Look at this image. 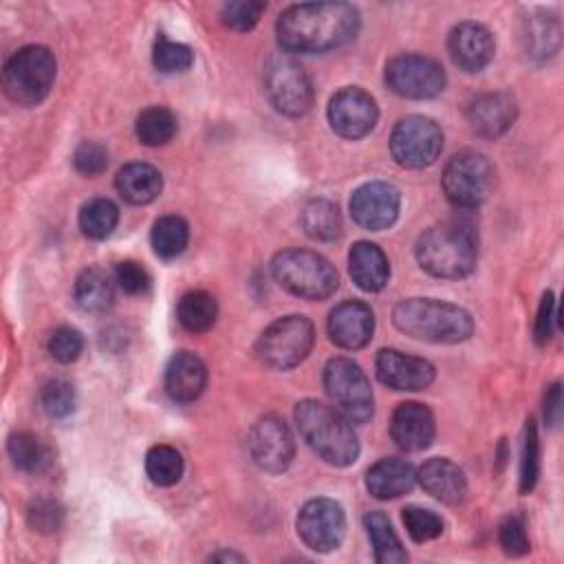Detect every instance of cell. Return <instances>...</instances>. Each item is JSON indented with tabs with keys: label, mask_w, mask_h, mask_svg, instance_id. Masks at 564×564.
<instances>
[{
	"label": "cell",
	"mask_w": 564,
	"mask_h": 564,
	"mask_svg": "<svg viewBox=\"0 0 564 564\" xmlns=\"http://www.w3.org/2000/svg\"><path fill=\"white\" fill-rule=\"evenodd\" d=\"M359 31V11L348 2H302L278 18V42L289 53H326Z\"/></svg>",
	"instance_id": "6da1fadb"
},
{
	"label": "cell",
	"mask_w": 564,
	"mask_h": 564,
	"mask_svg": "<svg viewBox=\"0 0 564 564\" xmlns=\"http://www.w3.org/2000/svg\"><path fill=\"white\" fill-rule=\"evenodd\" d=\"M478 238L471 225L445 220L425 229L416 240V260L423 271L443 280H458L474 271Z\"/></svg>",
	"instance_id": "7a4b0ae2"
},
{
	"label": "cell",
	"mask_w": 564,
	"mask_h": 564,
	"mask_svg": "<svg viewBox=\"0 0 564 564\" xmlns=\"http://www.w3.org/2000/svg\"><path fill=\"white\" fill-rule=\"evenodd\" d=\"M392 324L414 337L430 344H458L474 333L471 315L449 302L412 297L392 308Z\"/></svg>",
	"instance_id": "3957f363"
},
{
	"label": "cell",
	"mask_w": 564,
	"mask_h": 564,
	"mask_svg": "<svg viewBox=\"0 0 564 564\" xmlns=\"http://www.w3.org/2000/svg\"><path fill=\"white\" fill-rule=\"evenodd\" d=\"M295 423L306 445L328 465L348 467L359 456V441L350 421L330 405L304 399L295 405Z\"/></svg>",
	"instance_id": "277c9868"
},
{
	"label": "cell",
	"mask_w": 564,
	"mask_h": 564,
	"mask_svg": "<svg viewBox=\"0 0 564 564\" xmlns=\"http://www.w3.org/2000/svg\"><path fill=\"white\" fill-rule=\"evenodd\" d=\"M271 275L284 291L304 300H326L339 284L335 267L311 249H284L275 253Z\"/></svg>",
	"instance_id": "5b68a950"
},
{
	"label": "cell",
	"mask_w": 564,
	"mask_h": 564,
	"mask_svg": "<svg viewBox=\"0 0 564 564\" xmlns=\"http://www.w3.org/2000/svg\"><path fill=\"white\" fill-rule=\"evenodd\" d=\"M55 70V55L46 46H24L15 51L4 64V93L18 106H37L53 88Z\"/></svg>",
	"instance_id": "8992f818"
},
{
	"label": "cell",
	"mask_w": 564,
	"mask_h": 564,
	"mask_svg": "<svg viewBox=\"0 0 564 564\" xmlns=\"http://www.w3.org/2000/svg\"><path fill=\"white\" fill-rule=\"evenodd\" d=\"M315 341V328L304 315H286L271 322L256 341L258 359L273 370H289L306 359Z\"/></svg>",
	"instance_id": "52a82bcc"
},
{
	"label": "cell",
	"mask_w": 564,
	"mask_h": 564,
	"mask_svg": "<svg viewBox=\"0 0 564 564\" xmlns=\"http://www.w3.org/2000/svg\"><path fill=\"white\" fill-rule=\"evenodd\" d=\"M322 381L335 410L350 423H366L372 416V388L359 364L346 357H335L324 366Z\"/></svg>",
	"instance_id": "ba28073f"
},
{
	"label": "cell",
	"mask_w": 564,
	"mask_h": 564,
	"mask_svg": "<svg viewBox=\"0 0 564 564\" xmlns=\"http://www.w3.org/2000/svg\"><path fill=\"white\" fill-rule=\"evenodd\" d=\"M494 187V165L480 152H458L443 170V192L458 209H476Z\"/></svg>",
	"instance_id": "9c48e42d"
},
{
	"label": "cell",
	"mask_w": 564,
	"mask_h": 564,
	"mask_svg": "<svg viewBox=\"0 0 564 564\" xmlns=\"http://www.w3.org/2000/svg\"><path fill=\"white\" fill-rule=\"evenodd\" d=\"M264 93L271 106L286 117H302L313 104L311 79L289 53L269 57L264 66Z\"/></svg>",
	"instance_id": "30bf717a"
},
{
	"label": "cell",
	"mask_w": 564,
	"mask_h": 564,
	"mask_svg": "<svg viewBox=\"0 0 564 564\" xmlns=\"http://www.w3.org/2000/svg\"><path fill=\"white\" fill-rule=\"evenodd\" d=\"M443 150L438 123L423 115L403 117L390 134V154L401 167L419 170L432 165Z\"/></svg>",
	"instance_id": "8fae6325"
},
{
	"label": "cell",
	"mask_w": 564,
	"mask_h": 564,
	"mask_svg": "<svg viewBox=\"0 0 564 564\" xmlns=\"http://www.w3.org/2000/svg\"><path fill=\"white\" fill-rule=\"evenodd\" d=\"M386 84L399 97L432 99L445 88V70L427 55L405 53L388 62Z\"/></svg>",
	"instance_id": "7c38bea8"
},
{
	"label": "cell",
	"mask_w": 564,
	"mask_h": 564,
	"mask_svg": "<svg viewBox=\"0 0 564 564\" xmlns=\"http://www.w3.org/2000/svg\"><path fill=\"white\" fill-rule=\"evenodd\" d=\"M297 535L300 540L317 551H335L346 533V516L339 502L330 498H313L297 513Z\"/></svg>",
	"instance_id": "4fadbf2b"
},
{
	"label": "cell",
	"mask_w": 564,
	"mask_h": 564,
	"mask_svg": "<svg viewBox=\"0 0 564 564\" xmlns=\"http://www.w3.org/2000/svg\"><path fill=\"white\" fill-rule=\"evenodd\" d=\"M247 447L253 463L269 474H282L295 456L293 434L289 425L275 414H267L253 423L249 430Z\"/></svg>",
	"instance_id": "5bb4252c"
},
{
	"label": "cell",
	"mask_w": 564,
	"mask_h": 564,
	"mask_svg": "<svg viewBox=\"0 0 564 564\" xmlns=\"http://www.w3.org/2000/svg\"><path fill=\"white\" fill-rule=\"evenodd\" d=\"M379 117L377 101L370 93L357 86L337 90L328 101V123L344 139L366 137Z\"/></svg>",
	"instance_id": "9a60e30c"
},
{
	"label": "cell",
	"mask_w": 564,
	"mask_h": 564,
	"mask_svg": "<svg viewBox=\"0 0 564 564\" xmlns=\"http://www.w3.org/2000/svg\"><path fill=\"white\" fill-rule=\"evenodd\" d=\"M399 207V189L383 181H370L357 187L350 196V216L359 227L368 231L388 229L397 220Z\"/></svg>",
	"instance_id": "2e32d148"
},
{
	"label": "cell",
	"mask_w": 564,
	"mask_h": 564,
	"mask_svg": "<svg viewBox=\"0 0 564 564\" xmlns=\"http://www.w3.org/2000/svg\"><path fill=\"white\" fill-rule=\"evenodd\" d=\"M375 368L383 386L392 390H408V392L425 390L436 375L434 366L427 359L405 355L394 348L379 350L375 359Z\"/></svg>",
	"instance_id": "e0dca14e"
},
{
	"label": "cell",
	"mask_w": 564,
	"mask_h": 564,
	"mask_svg": "<svg viewBox=\"0 0 564 564\" xmlns=\"http://www.w3.org/2000/svg\"><path fill=\"white\" fill-rule=\"evenodd\" d=\"M452 62L465 73H478L494 59V35L478 22H460L447 37Z\"/></svg>",
	"instance_id": "ac0fdd59"
},
{
	"label": "cell",
	"mask_w": 564,
	"mask_h": 564,
	"mask_svg": "<svg viewBox=\"0 0 564 564\" xmlns=\"http://www.w3.org/2000/svg\"><path fill=\"white\" fill-rule=\"evenodd\" d=\"M375 313L359 300L337 304L328 315V335L333 344L346 350H359L372 339Z\"/></svg>",
	"instance_id": "d6986e66"
},
{
	"label": "cell",
	"mask_w": 564,
	"mask_h": 564,
	"mask_svg": "<svg viewBox=\"0 0 564 564\" xmlns=\"http://www.w3.org/2000/svg\"><path fill=\"white\" fill-rule=\"evenodd\" d=\"M434 414L416 401L399 403L390 419V436L403 452H421L434 441Z\"/></svg>",
	"instance_id": "ffe728a7"
},
{
	"label": "cell",
	"mask_w": 564,
	"mask_h": 564,
	"mask_svg": "<svg viewBox=\"0 0 564 564\" xmlns=\"http://www.w3.org/2000/svg\"><path fill=\"white\" fill-rule=\"evenodd\" d=\"M516 101L507 93L476 95L467 106V121L471 130L485 139L502 137L516 121Z\"/></svg>",
	"instance_id": "44dd1931"
},
{
	"label": "cell",
	"mask_w": 564,
	"mask_h": 564,
	"mask_svg": "<svg viewBox=\"0 0 564 564\" xmlns=\"http://www.w3.org/2000/svg\"><path fill=\"white\" fill-rule=\"evenodd\" d=\"M163 386H165V392L170 394V399L176 403L196 401L207 386L205 361L189 350L174 352L165 366Z\"/></svg>",
	"instance_id": "7402d4cb"
},
{
	"label": "cell",
	"mask_w": 564,
	"mask_h": 564,
	"mask_svg": "<svg viewBox=\"0 0 564 564\" xmlns=\"http://www.w3.org/2000/svg\"><path fill=\"white\" fill-rule=\"evenodd\" d=\"M419 485L445 505H460L467 496V478L449 458H430L416 471Z\"/></svg>",
	"instance_id": "603a6c76"
},
{
	"label": "cell",
	"mask_w": 564,
	"mask_h": 564,
	"mask_svg": "<svg viewBox=\"0 0 564 564\" xmlns=\"http://www.w3.org/2000/svg\"><path fill=\"white\" fill-rule=\"evenodd\" d=\"M348 273L361 291L377 293L388 284L390 264L386 253L375 242L359 240L348 253Z\"/></svg>",
	"instance_id": "cb8c5ba5"
},
{
	"label": "cell",
	"mask_w": 564,
	"mask_h": 564,
	"mask_svg": "<svg viewBox=\"0 0 564 564\" xmlns=\"http://www.w3.org/2000/svg\"><path fill=\"white\" fill-rule=\"evenodd\" d=\"M416 482L414 467L403 458H381L366 471V489L379 500L408 494Z\"/></svg>",
	"instance_id": "d4e9b609"
},
{
	"label": "cell",
	"mask_w": 564,
	"mask_h": 564,
	"mask_svg": "<svg viewBox=\"0 0 564 564\" xmlns=\"http://www.w3.org/2000/svg\"><path fill=\"white\" fill-rule=\"evenodd\" d=\"M115 187L126 203L148 205L161 194L163 178L161 172L150 163H128L117 172Z\"/></svg>",
	"instance_id": "484cf974"
},
{
	"label": "cell",
	"mask_w": 564,
	"mask_h": 564,
	"mask_svg": "<svg viewBox=\"0 0 564 564\" xmlns=\"http://www.w3.org/2000/svg\"><path fill=\"white\" fill-rule=\"evenodd\" d=\"M115 273H108L101 267H90L77 275L73 297L82 311L104 313L115 302Z\"/></svg>",
	"instance_id": "4316f807"
},
{
	"label": "cell",
	"mask_w": 564,
	"mask_h": 564,
	"mask_svg": "<svg viewBox=\"0 0 564 564\" xmlns=\"http://www.w3.org/2000/svg\"><path fill=\"white\" fill-rule=\"evenodd\" d=\"M300 223H302V229L308 238L313 240H322V242H328V240H335L341 236V229H344V223H341V214L337 209L335 203L326 200V198H313L308 200L304 207H302V214H300Z\"/></svg>",
	"instance_id": "83f0119b"
},
{
	"label": "cell",
	"mask_w": 564,
	"mask_h": 564,
	"mask_svg": "<svg viewBox=\"0 0 564 564\" xmlns=\"http://www.w3.org/2000/svg\"><path fill=\"white\" fill-rule=\"evenodd\" d=\"M364 527H366V533L370 538L375 560L379 564H399V562L408 560V553H405V549H403L399 535L394 533L386 513H381V511L366 513L364 516Z\"/></svg>",
	"instance_id": "f1b7e54d"
},
{
	"label": "cell",
	"mask_w": 564,
	"mask_h": 564,
	"mask_svg": "<svg viewBox=\"0 0 564 564\" xmlns=\"http://www.w3.org/2000/svg\"><path fill=\"white\" fill-rule=\"evenodd\" d=\"M560 20L555 15H533L524 22V51L531 59L544 62L560 48Z\"/></svg>",
	"instance_id": "f546056e"
},
{
	"label": "cell",
	"mask_w": 564,
	"mask_h": 564,
	"mask_svg": "<svg viewBox=\"0 0 564 564\" xmlns=\"http://www.w3.org/2000/svg\"><path fill=\"white\" fill-rule=\"evenodd\" d=\"M181 326L189 333H207L218 317V304L207 291H187L176 306Z\"/></svg>",
	"instance_id": "4dcf8cb0"
},
{
	"label": "cell",
	"mask_w": 564,
	"mask_h": 564,
	"mask_svg": "<svg viewBox=\"0 0 564 564\" xmlns=\"http://www.w3.org/2000/svg\"><path fill=\"white\" fill-rule=\"evenodd\" d=\"M187 240H189V227H187L185 218H181L176 214L161 216L152 225L150 242H152L154 253L163 260H172V258L181 256L187 247Z\"/></svg>",
	"instance_id": "1f68e13d"
},
{
	"label": "cell",
	"mask_w": 564,
	"mask_h": 564,
	"mask_svg": "<svg viewBox=\"0 0 564 564\" xmlns=\"http://www.w3.org/2000/svg\"><path fill=\"white\" fill-rule=\"evenodd\" d=\"M134 130L143 145H165L176 134V117L165 106H150L137 117Z\"/></svg>",
	"instance_id": "d6a6232c"
},
{
	"label": "cell",
	"mask_w": 564,
	"mask_h": 564,
	"mask_svg": "<svg viewBox=\"0 0 564 564\" xmlns=\"http://www.w3.org/2000/svg\"><path fill=\"white\" fill-rule=\"evenodd\" d=\"M119 223V209L108 198H93L79 209V229L90 240L108 238Z\"/></svg>",
	"instance_id": "836d02e7"
},
{
	"label": "cell",
	"mask_w": 564,
	"mask_h": 564,
	"mask_svg": "<svg viewBox=\"0 0 564 564\" xmlns=\"http://www.w3.org/2000/svg\"><path fill=\"white\" fill-rule=\"evenodd\" d=\"M145 474L159 487H172L183 476V456L172 445H154L145 454Z\"/></svg>",
	"instance_id": "e575fe53"
},
{
	"label": "cell",
	"mask_w": 564,
	"mask_h": 564,
	"mask_svg": "<svg viewBox=\"0 0 564 564\" xmlns=\"http://www.w3.org/2000/svg\"><path fill=\"white\" fill-rule=\"evenodd\" d=\"M13 465L22 471H40L48 465V452L31 432H13L7 443Z\"/></svg>",
	"instance_id": "d590c367"
},
{
	"label": "cell",
	"mask_w": 564,
	"mask_h": 564,
	"mask_svg": "<svg viewBox=\"0 0 564 564\" xmlns=\"http://www.w3.org/2000/svg\"><path fill=\"white\" fill-rule=\"evenodd\" d=\"M152 62L159 73H165V75L183 73L192 66L194 51L187 44L174 42L165 33H159L152 48Z\"/></svg>",
	"instance_id": "8d00e7d4"
},
{
	"label": "cell",
	"mask_w": 564,
	"mask_h": 564,
	"mask_svg": "<svg viewBox=\"0 0 564 564\" xmlns=\"http://www.w3.org/2000/svg\"><path fill=\"white\" fill-rule=\"evenodd\" d=\"M540 476V438L535 421L529 419L522 436V458H520V491L529 494Z\"/></svg>",
	"instance_id": "74e56055"
},
{
	"label": "cell",
	"mask_w": 564,
	"mask_h": 564,
	"mask_svg": "<svg viewBox=\"0 0 564 564\" xmlns=\"http://www.w3.org/2000/svg\"><path fill=\"white\" fill-rule=\"evenodd\" d=\"M403 524H405V531L408 535L414 540V542H430L434 538H438L443 533V520L438 513L430 511V509H423V507H405L403 509Z\"/></svg>",
	"instance_id": "f35d334b"
},
{
	"label": "cell",
	"mask_w": 564,
	"mask_h": 564,
	"mask_svg": "<svg viewBox=\"0 0 564 564\" xmlns=\"http://www.w3.org/2000/svg\"><path fill=\"white\" fill-rule=\"evenodd\" d=\"M42 408L53 419H64L75 410L77 397L73 383L64 379H53L42 388Z\"/></svg>",
	"instance_id": "ab89813d"
},
{
	"label": "cell",
	"mask_w": 564,
	"mask_h": 564,
	"mask_svg": "<svg viewBox=\"0 0 564 564\" xmlns=\"http://www.w3.org/2000/svg\"><path fill=\"white\" fill-rule=\"evenodd\" d=\"M26 522L37 533H55L64 522V507L55 498H35L26 509Z\"/></svg>",
	"instance_id": "60d3db41"
},
{
	"label": "cell",
	"mask_w": 564,
	"mask_h": 564,
	"mask_svg": "<svg viewBox=\"0 0 564 564\" xmlns=\"http://www.w3.org/2000/svg\"><path fill=\"white\" fill-rule=\"evenodd\" d=\"M84 350V337L73 326H59L48 339V352L59 364H73Z\"/></svg>",
	"instance_id": "b9f144b4"
},
{
	"label": "cell",
	"mask_w": 564,
	"mask_h": 564,
	"mask_svg": "<svg viewBox=\"0 0 564 564\" xmlns=\"http://www.w3.org/2000/svg\"><path fill=\"white\" fill-rule=\"evenodd\" d=\"M267 9L264 2H253V0H238V2H227L220 9V18L229 29L236 31H249L258 24L262 11Z\"/></svg>",
	"instance_id": "7bdbcfd3"
},
{
	"label": "cell",
	"mask_w": 564,
	"mask_h": 564,
	"mask_svg": "<svg viewBox=\"0 0 564 564\" xmlns=\"http://www.w3.org/2000/svg\"><path fill=\"white\" fill-rule=\"evenodd\" d=\"M73 165L84 176H97L108 167V150L97 141H84L73 152Z\"/></svg>",
	"instance_id": "ee69618b"
},
{
	"label": "cell",
	"mask_w": 564,
	"mask_h": 564,
	"mask_svg": "<svg viewBox=\"0 0 564 564\" xmlns=\"http://www.w3.org/2000/svg\"><path fill=\"white\" fill-rule=\"evenodd\" d=\"M117 286L128 295H143L150 289V273L134 260H123L115 269Z\"/></svg>",
	"instance_id": "f6af8a7d"
},
{
	"label": "cell",
	"mask_w": 564,
	"mask_h": 564,
	"mask_svg": "<svg viewBox=\"0 0 564 564\" xmlns=\"http://www.w3.org/2000/svg\"><path fill=\"white\" fill-rule=\"evenodd\" d=\"M498 542H500L502 551L507 555H513V557H520V555L529 553V549H531L524 524L516 516H509V518L502 520V524L498 529Z\"/></svg>",
	"instance_id": "bcb514c9"
},
{
	"label": "cell",
	"mask_w": 564,
	"mask_h": 564,
	"mask_svg": "<svg viewBox=\"0 0 564 564\" xmlns=\"http://www.w3.org/2000/svg\"><path fill=\"white\" fill-rule=\"evenodd\" d=\"M555 297L551 291H546L542 295L540 308H538V317H535V328H533V337L538 346L549 344V339L553 337V328H555Z\"/></svg>",
	"instance_id": "7dc6e473"
},
{
	"label": "cell",
	"mask_w": 564,
	"mask_h": 564,
	"mask_svg": "<svg viewBox=\"0 0 564 564\" xmlns=\"http://www.w3.org/2000/svg\"><path fill=\"white\" fill-rule=\"evenodd\" d=\"M562 419V383L555 381L546 388L544 394V421L549 427H557Z\"/></svg>",
	"instance_id": "c3c4849f"
},
{
	"label": "cell",
	"mask_w": 564,
	"mask_h": 564,
	"mask_svg": "<svg viewBox=\"0 0 564 564\" xmlns=\"http://www.w3.org/2000/svg\"><path fill=\"white\" fill-rule=\"evenodd\" d=\"M209 560H236V562H242L245 557L242 555H238V553H214Z\"/></svg>",
	"instance_id": "681fc988"
}]
</instances>
